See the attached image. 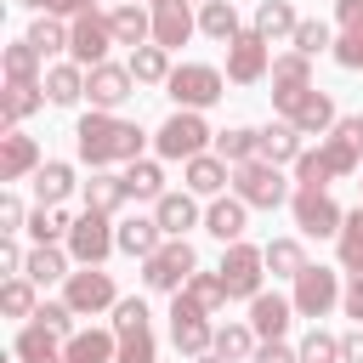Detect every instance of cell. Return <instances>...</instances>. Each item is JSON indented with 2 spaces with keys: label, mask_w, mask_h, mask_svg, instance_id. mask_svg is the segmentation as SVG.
I'll list each match as a JSON object with an SVG mask.
<instances>
[{
  "label": "cell",
  "mask_w": 363,
  "mask_h": 363,
  "mask_svg": "<svg viewBox=\"0 0 363 363\" xmlns=\"http://www.w3.org/2000/svg\"><path fill=\"white\" fill-rule=\"evenodd\" d=\"M62 301L74 312H102V306H119V289L102 267H85V272H68L62 278Z\"/></svg>",
  "instance_id": "cell-15"
},
{
  "label": "cell",
  "mask_w": 363,
  "mask_h": 363,
  "mask_svg": "<svg viewBox=\"0 0 363 363\" xmlns=\"http://www.w3.org/2000/svg\"><path fill=\"white\" fill-rule=\"evenodd\" d=\"M34 193H40V204H62V199L74 193V164L45 159V164L34 170Z\"/></svg>",
  "instance_id": "cell-31"
},
{
  "label": "cell",
  "mask_w": 363,
  "mask_h": 363,
  "mask_svg": "<svg viewBox=\"0 0 363 363\" xmlns=\"http://www.w3.org/2000/svg\"><path fill=\"white\" fill-rule=\"evenodd\" d=\"M204 142H216V130L204 125V113H193V108H182V113H170L164 125H159V136H153V147H159V159H199L204 153Z\"/></svg>",
  "instance_id": "cell-7"
},
{
  "label": "cell",
  "mask_w": 363,
  "mask_h": 363,
  "mask_svg": "<svg viewBox=\"0 0 363 363\" xmlns=\"http://www.w3.org/2000/svg\"><path fill=\"white\" fill-rule=\"evenodd\" d=\"M255 340H261V335H255L250 323H221L210 352H216V357H227V363H244V357H255Z\"/></svg>",
  "instance_id": "cell-36"
},
{
  "label": "cell",
  "mask_w": 363,
  "mask_h": 363,
  "mask_svg": "<svg viewBox=\"0 0 363 363\" xmlns=\"http://www.w3.org/2000/svg\"><path fill=\"white\" fill-rule=\"evenodd\" d=\"M125 68L136 74V85H164V79L176 74V68H170V51H164V45H136Z\"/></svg>",
  "instance_id": "cell-30"
},
{
  "label": "cell",
  "mask_w": 363,
  "mask_h": 363,
  "mask_svg": "<svg viewBox=\"0 0 363 363\" xmlns=\"http://www.w3.org/2000/svg\"><path fill=\"white\" fill-rule=\"evenodd\" d=\"M335 255H340V267L352 272V267H363V204L340 221V233H335Z\"/></svg>",
  "instance_id": "cell-42"
},
{
  "label": "cell",
  "mask_w": 363,
  "mask_h": 363,
  "mask_svg": "<svg viewBox=\"0 0 363 363\" xmlns=\"http://www.w3.org/2000/svg\"><path fill=\"white\" fill-rule=\"evenodd\" d=\"M125 187H130V199H164V170L153 164V159H136V164H125Z\"/></svg>",
  "instance_id": "cell-41"
},
{
  "label": "cell",
  "mask_w": 363,
  "mask_h": 363,
  "mask_svg": "<svg viewBox=\"0 0 363 363\" xmlns=\"http://www.w3.org/2000/svg\"><path fill=\"white\" fill-rule=\"evenodd\" d=\"M170 340H176V352H187V357H204V352L216 346L210 312H204L193 295H176V301H170Z\"/></svg>",
  "instance_id": "cell-10"
},
{
  "label": "cell",
  "mask_w": 363,
  "mask_h": 363,
  "mask_svg": "<svg viewBox=\"0 0 363 363\" xmlns=\"http://www.w3.org/2000/svg\"><path fill=\"white\" fill-rule=\"evenodd\" d=\"M130 85H136V74L119 68V62H96V68H85V96H91L96 113H113L119 102H130V96H136Z\"/></svg>",
  "instance_id": "cell-14"
},
{
  "label": "cell",
  "mask_w": 363,
  "mask_h": 363,
  "mask_svg": "<svg viewBox=\"0 0 363 363\" xmlns=\"http://www.w3.org/2000/svg\"><path fill=\"white\" fill-rule=\"evenodd\" d=\"M301 363H340V335L312 329V335L301 340Z\"/></svg>",
  "instance_id": "cell-48"
},
{
  "label": "cell",
  "mask_w": 363,
  "mask_h": 363,
  "mask_svg": "<svg viewBox=\"0 0 363 363\" xmlns=\"http://www.w3.org/2000/svg\"><path fill=\"white\" fill-rule=\"evenodd\" d=\"M45 159H40V142L34 136H23V130H6L0 136V182H23V176H34Z\"/></svg>",
  "instance_id": "cell-18"
},
{
  "label": "cell",
  "mask_w": 363,
  "mask_h": 363,
  "mask_svg": "<svg viewBox=\"0 0 363 363\" xmlns=\"http://www.w3.org/2000/svg\"><path fill=\"white\" fill-rule=\"evenodd\" d=\"M272 108H278L301 136H323V130H335V125H340L335 102H329L318 85H272Z\"/></svg>",
  "instance_id": "cell-2"
},
{
  "label": "cell",
  "mask_w": 363,
  "mask_h": 363,
  "mask_svg": "<svg viewBox=\"0 0 363 363\" xmlns=\"http://www.w3.org/2000/svg\"><path fill=\"white\" fill-rule=\"evenodd\" d=\"M108 23H113V40H119V45H130V51H136V45H153V17H147L136 0H130V6H113Z\"/></svg>",
  "instance_id": "cell-26"
},
{
  "label": "cell",
  "mask_w": 363,
  "mask_h": 363,
  "mask_svg": "<svg viewBox=\"0 0 363 363\" xmlns=\"http://www.w3.org/2000/svg\"><path fill=\"white\" fill-rule=\"evenodd\" d=\"M40 51L28 45V40H17V45H6V79L11 85H45V74H40Z\"/></svg>",
  "instance_id": "cell-34"
},
{
  "label": "cell",
  "mask_w": 363,
  "mask_h": 363,
  "mask_svg": "<svg viewBox=\"0 0 363 363\" xmlns=\"http://www.w3.org/2000/svg\"><path fill=\"white\" fill-rule=\"evenodd\" d=\"M272 85H312V57H301V51L272 57Z\"/></svg>",
  "instance_id": "cell-47"
},
{
  "label": "cell",
  "mask_w": 363,
  "mask_h": 363,
  "mask_svg": "<svg viewBox=\"0 0 363 363\" xmlns=\"http://www.w3.org/2000/svg\"><path fill=\"white\" fill-rule=\"evenodd\" d=\"M295 51H301V57H318V51H335V34H329L323 23H301V28H295Z\"/></svg>",
  "instance_id": "cell-49"
},
{
  "label": "cell",
  "mask_w": 363,
  "mask_h": 363,
  "mask_svg": "<svg viewBox=\"0 0 363 363\" xmlns=\"http://www.w3.org/2000/svg\"><path fill=\"white\" fill-rule=\"evenodd\" d=\"M233 199H244L250 210H278V204H289L295 193H289V182H284L278 164L250 159V164H233Z\"/></svg>",
  "instance_id": "cell-5"
},
{
  "label": "cell",
  "mask_w": 363,
  "mask_h": 363,
  "mask_svg": "<svg viewBox=\"0 0 363 363\" xmlns=\"http://www.w3.org/2000/svg\"><path fill=\"white\" fill-rule=\"evenodd\" d=\"M17 227H23V199H17V193H6V199H0V233L11 238Z\"/></svg>",
  "instance_id": "cell-53"
},
{
  "label": "cell",
  "mask_w": 363,
  "mask_h": 363,
  "mask_svg": "<svg viewBox=\"0 0 363 363\" xmlns=\"http://www.w3.org/2000/svg\"><path fill=\"white\" fill-rule=\"evenodd\" d=\"M0 312H6V318H34V312H40L34 278H6V284H0Z\"/></svg>",
  "instance_id": "cell-43"
},
{
  "label": "cell",
  "mask_w": 363,
  "mask_h": 363,
  "mask_svg": "<svg viewBox=\"0 0 363 363\" xmlns=\"http://www.w3.org/2000/svg\"><path fill=\"white\" fill-rule=\"evenodd\" d=\"M113 250H119V227H113L102 210H85V216L74 221V233H68V255L85 261V267H102Z\"/></svg>",
  "instance_id": "cell-9"
},
{
  "label": "cell",
  "mask_w": 363,
  "mask_h": 363,
  "mask_svg": "<svg viewBox=\"0 0 363 363\" xmlns=\"http://www.w3.org/2000/svg\"><path fill=\"white\" fill-rule=\"evenodd\" d=\"M11 352H17V363H68L57 346V329H45V323H23Z\"/></svg>",
  "instance_id": "cell-21"
},
{
  "label": "cell",
  "mask_w": 363,
  "mask_h": 363,
  "mask_svg": "<svg viewBox=\"0 0 363 363\" xmlns=\"http://www.w3.org/2000/svg\"><path fill=\"white\" fill-rule=\"evenodd\" d=\"M79 96H85V68H79V62H57V68H45V102L74 108Z\"/></svg>",
  "instance_id": "cell-29"
},
{
  "label": "cell",
  "mask_w": 363,
  "mask_h": 363,
  "mask_svg": "<svg viewBox=\"0 0 363 363\" xmlns=\"http://www.w3.org/2000/svg\"><path fill=\"white\" fill-rule=\"evenodd\" d=\"M340 363H363V329L340 335Z\"/></svg>",
  "instance_id": "cell-58"
},
{
  "label": "cell",
  "mask_w": 363,
  "mask_h": 363,
  "mask_svg": "<svg viewBox=\"0 0 363 363\" xmlns=\"http://www.w3.org/2000/svg\"><path fill=\"white\" fill-rule=\"evenodd\" d=\"M108 45H119V40H113L108 11H85V17H74V23H68V51H74V62H79V68L108 62Z\"/></svg>",
  "instance_id": "cell-11"
},
{
  "label": "cell",
  "mask_w": 363,
  "mask_h": 363,
  "mask_svg": "<svg viewBox=\"0 0 363 363\" xmlns=\"http://www.w3.org/2000/svg\"><path fill=\"white\" fill-rule=\"evenodd\" d=\"M199 28H204L210 40H221V45H233V40H238V11H233V0L199 6Z\"/></svg>",
  "instance_id": "cell-37"
},
{
  "label": "cell",
  "mask_w": 363,
  "mask_h": 363,
  "mask_svg": "<svg viewBox=\"0 0 363 363\" xmlns=\"http://www.w3.org/2000/svg\"><path fill=\"white\" fill-rule=\"evenodd\" d=\"M340 306H346V318H357V323H363V267H352V272H346Z\"/></svg>",
  "instance_id": "cell-51"
},
{
  "label": "cell",
  "mask_w": 363,
  "mask_h": 363,
  "mask_svg": "<svg viewBox=\"0 0 363 363\" xmlns=\"http://www.w3.org/2000/svg\"><path fill=\"white\" fill-rule=\"evenodd\" d=\"M153 221L164 227V238H187V227H199V204H193V193H164V199L153 204Z\"/></svg>",
  "instance_id": "cell-24"
},
{
  "label": "cell",
  "mask_w": 363,
  "mask_h": 363,
  "mask_svg": "<svg viewBox=\"0 0 363 363\" xmlns=\"http://www.w3.org/2000/svg\"><path fill=\"white\" fill-rule=\"evenodd\" d=\"M244 216H250L244 199H216V204L204 210V233L221 238V244H238V238H244Z\"/></svg>",
  "instance_id": "cell-25"
},
{
  "label": "cell",
  "mask_w": 363,
  "mask_h": 363,
  "mask_svg": "<svg viewBox=\"0 0 363 363\" xmlns=\"http://www.w3.org/2000/svg\"><path fill=\"white\" fill-rule=\"evenodd\" d=\"M23 40H28V45L40 51V57H57V51H68V28H62V23L51 17V11H45V17H34V28H28Z\"/></svg>",
  "instance_id": "cell-44"
},
{
  "label": "cell",
  "mask_w": 363,
  "mask_h": 363,
  "mask_svg": "<svg viewBox=\"0 0 363 363\" xmlns=\"http://www.w3.org/2000/svg\"><path fill=\"white\" fill-rule=\"evenodd\" d=\"M182 295H193L204 312H216V306H227V301H233V295H227V284H221V272H193Z\"/></svg>",
  "instance_id": "cell-46"
},
{
  "label": "cell",
  "mask_w": 363,
  "mask_h": 363,
  "mask_svg": "<svg viewBox=\"0 0 363 363\" xmlns=\"http://www.w3.org/2000/svg\"><path fill=\"white\" fill-rule=\"evenodd\" d=\"M255 147H261V130H250V125H233V130L216 136V153H221L227 164H250Z\"/></svg>",
  "instance_id": "cell-40"
},
{
  "label": "cell",
  "mask_w": 363,
  "mask_h": 363,
  "mask_svg": "<svg viewBox=\"0 0 363 363\" xmlns=\"http://www.w3.org/2000/svg\"><path fill=\"white\" fill-rule=\"evenodd\" d=\"M40 102H45V85H6V96H0V119H6V130H17V119H28Z\"/></svg>",
  "instance_id": "cell-38"
},
{
  "label": "cell",
  "mask_w": 363,
  "mask_h": 363,
  "mask_svg": "<svg viewBox=\"0 0 363 363\" xmlns=\"http://www.w3.org/2000/svg\"><path fill=\"white\" fill-rule=\"evenodd\" d=\"M357 187H363V182H357Z\"/></svg>",
  "instance_id": "cell-63"
},
{
  "label": "cell",
  "mask_w": 363,
  "mask_h": 363,
  "mask_svg": "<svg viewBox=\"0 0 363 363\" xmlns=\"http://www.w3.org/2000/svg\"><path fill=\"white\" fill-rule=\"evenodd\" d=\"M153 6H159V0H153Z\"/></svg>",
  "instance_id": "cell-62"
},
{
  "label": "cell",
  "mask_w": 363,
  "mask_h": 363,
  "mask_svg": "<svg viewBox=\"0 0 363 363\" xmlns=\"http://www.w3.org/2000/svg\"><path fill=\"white\" fill-rule=\"evenodd\" d=\"M74 306L68 301H40V312H34V323H45V329H57V335H74Z\"/></svg>",
  "instance_id": "cell-50"
},
{
  "label": "cell",
  "mask_w": 363,
  "mask_h": 363,
  "mask_svg": "<svg viewBox=\"0 0 363 363\" xmlns=\"http://www.w3.org/2000/svg\"><path fill=\"white\" fill-rule=\"evenodd\" d=\"M193 363H227V357H216V352H204V357H193Z\"/></svg>",
  "instance_id": "cell-59"
},
{
  "label": "cell",
  "mask_w": 363,
  "mask_h": 363,
  "mask_svg": "<svg viewBox=\"0 0 363 363\" xmlns=\"http://www.w3.org/2000/svg\"><path fill=\"white\" fill-rule=\"evenodd\" d=\"M289 318H295V301H284V295H255L250 301V329L261 335V340H284V329H289Z\"/></svg>",
  "instance_id": "cell-19"
},
{
  "label": "cell",
  "mask_w": 363,
  "mask_h": 363,
  "mask_svg": "<svg viewBox=\"0 0 363 363\" xmlns=\"http://www.w3.org/2000/svg\"><path fill=\"white\" fill-rule=\"evenodd\" d=\"M164 96H176V108L204 113L210 102L227 96V79H221V68H210V62H182V68L164 79Z\"/></svg>",
  "instance_id": "cell-6"
},
{
  "label": "cell",
  "mask_w": 363,
  "mask_h": 363,
  "mask_svg": "<svg viewBox=\"0 0 363 363\" xmlns=\"http://www.w3.org/2000/svg\"><path fill=\"white\" fill-rule=\"evenodd\" d=\"M295 312L301 318H329V306L340 301V272L335 267H306L301 278H295Z\"/></svg>",
  "instance_id": "cell-13"
},
{
  "label": "cell",
  "mask_w": 363,
  "mask_h": 363,
  "mask_svg": "<svg viewBox=\"0 0 363 363\" xmlns=\"http://www.w3.org/2000/svg\"><path fill=\"white\" fill-rule=\"evenodd\" d=\"M125 199H130L125 176H108V170H96V176L85 182V210H102V216H113Z\"/></svg>",
  "instance_id": "cell-32"
},
{
  "label": "cell",
  "mask_w": 363,
  "mask_h": 363,
  "mask_svg": "<svg viewBox=\"0 0 363 363\" xmlns=\"http://www.w3.org/2000/svg\"><path fill=\"white\" fill-rule=\"evenodd\" d=\"M295 28H301V17H295V6H289V0H261V6H255V34H261L267 45H272V40H284V34L295 40Z\"/></svg>",
  "instance_id": "cell-28"
},
{
  "label": "cell",
  "mask_w": 363,
  "mask_h": 363,
  "mask_svg": "<svg viewBox=\"0 0 363 363\" xmlns=\"http://www.w3.org/2000/svg\"><path fill=\"white\" fill-rule=\"evenodd\" d=\"M199 6H210V0H199Z\"/></svg>",
  "instance_id": "cell-61"
},
{
  "label": "cell",
  "mask_w": 363,
  "mask_h": 363,
  "mask_svg": "<svg viewBox=\"0 0 363 363\" xmlns=\"http://www.w3.org/2000/svg\"><path fill=\"white\" fill-rule=\"evenodd\" d=\"M255 363H301V352H289L284 340H261L255 346Z\"/></svg>",
  "instance_id": "cell-54"
},
{
  "label": "cell",
  "mask_w": 363,
  "mask_h": 363,
  "mask_svg": "<svg viewBox=\"0 0 363 363\" xmlns=\"http://www.w3.org/2000/svg\"><path fill=\"white\" fill-rule=\"evenodd\" d=\"M142 130L130 125V119H119V113H85L79 125H74V147H79V159L91 164V170H108V164H136L142 159Z\"/></svg>",
  "instance_id": "cell-1"
},
{
  "label": "cell",
  "mask_w": 363,
  "mask_h": 363,
  "mask_svg": "<svg viewBox=\"0 0 363 363\" xmlns=\"http://www.w3.org/2000/svg\"><path fill=\"white\" fill-rule=\"evenodd\" d=\"M113 335H119V357L113 363H159V340H153V318L147 301H119L113 306Z\"/></svg>",
  "instance_id": "cell-4"
},
{
  "label": "cell",
  "mask_w": 363,
  "mask_h": 363,
  "mask_svg": "<svg viewBox=\"0 0 363 363\" xmlns=\"http://www.w3.org/2000/svg\"><path fill=\"white\" fill-rule=\"evenodd\" d=\"M329 176H335V164H329V153L323 147H306L301 159H295V187H329Z\"/></svg>",
  "instance_id": "cell-45"
},
{
  "label": "cell",
  "mask_w": 363,
  "mask_h": 363,
  "mask_svg": "<svg viewBox=\"0 0 363 363\" xmlns=\"http://www.w3.org/2000/svg\"><path fill=\"white\" fill-rule=\"evenodd\" d=\"M267 68H272V51H267V40H261L255 28L227 45V79H233V85H255Z\"/></svg>",
  "instance_id": "cell-16"
},
{
  "label": "cell",
  "mask_w": 363,
  "mask_h": 363,
  "mask_svg": "<svg viewBox=\"0 0 363 363\" xmlns=\"http://www.w3.org/2000/svg\"><path fill=\"white\" fill-rule=\"evenodd\" d=\"M182 176H187V193H204V199H216V193L233 182L221 153H199V159H187V164H182Z\"/></svg>",
  "instance_id": "cell-23"
},
{
  "label": "cell",
  "mask_w": 363,
  "mask_h": 363,
  "mask_svg": "<svg viewBox=\"0 0 363 363\" xmlns=\"http://www.w3.org/2000/svg\"><path fill=\"white\" fill-rule=\"evenodd\" d=\"M74 221H79V216H68L62 204H40V210L28 216V233H34V244H57V238L74 233Z\"/></svg>",
  "instance_id": "cell-35"
},
{
  "label": "cell",
  "mask_w": 363,
  "mask_h": 363,
  "mask_svg": "<svg viewBox=\"0 0 363 363\" xmlns=\"http://www.w3.org/2000/svg\"><path fill=\"white\" fill-rule=\"evenodd\" d=\"M335 62L340 68H363V28H352V34L335 40Z\"/></svg>",
  "instance_id": "cell-52"
},
{
  "label": "cell",
  "mask_w": 363,
  "mask_h": 363,
  "mask_svg": "<svg viewBox=\"0 0 363 363\" xmlns=\"http://www.w3.org/2000/svg\"><path fill=\"white\" fill-rule=\"evenodd\" d=\"M216 272H221V284H227L233 301H255V295H261V278H267V255L238 238V244H227V255H221Z\"/></svg>",
  "instance_id": "cell-8"
},
{
  "label": "cell",
  "mask_w": 363,
  "mask_h": 363,
  "mask_svg": "<svg viewBox=\"0 0 363 363\" xmlns=\"http://www.w3.org/2000/svg\"><path fill=\"white\" fill-rule=\"evenodd\" d=\"M62 357L68 363H113L119 357V335L113 329H79V335H68Z\"/></svg>",
  "instance_id": "cell-20"
},
{
  "label": "cell",
  "mask_w": 363,
  "mask_h": 363,
  "mask_svg": "<svg viewBox=\"0 0 363 363\" xmlns=\"http://www.w3.org/2000/svg\"><path fill=\"white\" fill-rule=\"evenodd\" d=\"M159 244H164V227H159V221H147V216H125V221H119V250H125V255L147 261Z\"/></svg>",
  "instance_id": "cell-27"
},
{
  "label": "cell",
  "mask_w": 363,
  "mask_h": 363,
  "mask_svg": "<svg viewBox=\"0 0 363 363\" xmlns=\"http://www.w3.org/2000/svg\"><path fill=\"white\" fill-rule=\"evenodd\" d=\"M193 28H199V17H193L187 0H159V6H153V45L176 51V45H187Z\"/></svg>",
  "instance_id": "cell-17"
},
{
  "label": "cell",
  "mask_w": 363,
  "mask_h": 363,
  "mask_svg": "<svg viewBox=\"0 0 363 363\" xmlns=\"http://www.w3.org/2000/svg\"><path fill=\"white\" fill-rule=\"evenodd\" d=\"M261 255H267V272H272V278H301V272L312 267L306 250H301V238H272Z\"/></svg>",
  "instance_id": "cell-33"
},
{
  "label": "cell",
  "mask_w": 363,
  "mask_h": 363,
  "mask_svg": "<svg viewBox=\"0 0 363 363\" xmlns=\"http://www.w3.org/2000/svg\"><path fill=\"white\" fill-rule=\"evenodd\" d=\"M289 216H295V227L306 233V238H335L340 233V204L329 199V193H318V187H295V199H289Z\"/></svg>",
  "instance_id": "cell-12"
},
{
  "label": "cell",
  "mask_w": 363,
  "mask_h": 363,
  "mask_svg": "<svg viewBox=\"0 0 363 363\" xmlns=\"http://www.w3.org/2000/svg\"><path fill=\"white\" fill-rule=\"evenodd\" d=\"M23 6H45V0H23Z\"/></svg>",
  "instance_id": "cell-60"
},
{
  "label": "cell",
  "mask_w": 363,
  "mask_h": 363,
  "mask_svg": "<svg viewBox=\"0 0 363 363\" xmlns=\"http://www.w3.org/2000/svg\"><path fill=\"white\" fill-rule=\"evenodd\" d=\"M306 147H301V130L289 125V119H278V125H267L261 130V147H255V159H267V164H295Z\"/></svg>",
  "instance_id": "cell-22"
},
{
  "label": "cell",
  "mask_w": 363,
  "mask_h": 363,
  "mask_svg": "<svg viewBox=\"0 0 363 363\" xmlns=\"http://www.w3.org/2000/svg\"><path fill=\"white\" fill-rule=\"evenodd\" d=\"M23 278H34V284H57V278H68V255H62L57 244H34Z\"/></svg>",
  "instance_id": "cell-39"
},
{
  "label": "cell",
  "mask_w": 363,
  "mask_h": 363,
  "mask_svg": "<svg viewBox=\"0 0 363 363\" xmlns=\"http://www.w3.org/2000/svg\"><path fill=\"white\" fill-rule=\"evenodd\" d=\"M335 17H340V34L363 28V0H335Z\"/></svg>",
  "instance_id": "cell-56"
},
{
  "label": "cell",
  "mask_w": 363,
  "mask_h": 363,
  "mask_svg": "<svg viewBox=\"0 0 363 363\" xmlns=\"http://www.w3.org/2000/svg\"><path fill=\"white\" fill-rule=\"evenodd\" d=\"M0 267H6L11 278H23V267H28V255L17 250V238H0Z\"/></svg>",
  "instance_id": "cell-55"
},
{
  "label": "cell",
  "mask_w": 363,
  "mask_h": 363,
  "mask_svg": "<svg viewBox=\"0 0 363 363\" xmlns=\"http://www.w3.org/2000/svg\"><path fill=\"white\" fill-rule=\"evenodd\" d=\"M193 272H199V255H193V244H187V238H164V244L142 261V284H147V289H159V295H182Z\"/></svg>",
  "instance_id": "cell-3"
},
{
  "label": "cell",
  "mask_w": 363,
  "mask_h": 363,
  "mask_svg": "<svg viewBox=\"0 0 363 363\" xmlns=\"http://www.w3.org/2000/svg\"><path fill=\"white\" fill-rule=\"evenodd\" d=\"M45 11L51 17H85V11H96V0H45Z\"/></svg>",
  "instance_id": "cell-57"
}]
</instances>
